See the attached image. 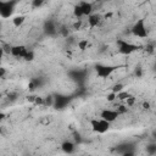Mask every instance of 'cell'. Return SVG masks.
I'll return each instance as SVG.
<instances>
[{
    "mask_svg": "<svg viewBox=\"0 0 156 156\" xmlns=\"http://www.w3.org/2000/svg\"><path fill=\"white\" fill-rule=\"evenodd\" d=\"M90 127H91L93 132H95L98 134H104L108 130L110 123L102 118H93L90 121Z\"/></svg>",
    "mask_w": 156,
    "mask_h": 156,
    "instance_id": "obj_1",
    "label": "cell"
},
{
    "mask_svg": "<svg viewBox=\"0 0 156 156\" xmlns=\"http://www.w3.org/2000/svg\"><path fill=\"white\" fill-rule=\"evenodd\" d=\"M132 33H133V35H135L138 38H146L147 37V29H146V26H145V21L143 18L138 20L133 24Z\"/></svg>",
    "mask_w": 156,
    "mask_h": 156,
    "instance_id": "obj_2",
    "label": "cell"
},
{
    "mask_svg": "<svg viewBox=\"0 0 156 156\" xmlns=\"http://www.w3.org/2000/svg\"><path fill=\"white\" fill-rule=\"evenodd\" d=\"M117 45H118V51L122 54V55H130L132 52L136 51L139 48L132 43H128L123 39H118L117 40Z\"/></svg>",
    "mask_w": 156,
    "mask_h": 156,
    "instance_id": "obj_3",
    "label": "cell"
},
{
    "mask_svg": "<svg viewBox=\"0 0 156 156\" xmlns=\"http://www.w3.org/2000/svg\"><path fill=\"white\" fill-rule=\"evenodd\" d=\"M115 69H116V67H115V66H110V65L98 63V65L95 66L96 74H98V77H100V78H107V77H110V76L113 73Z\"/></svg>",
    "mask_w": 156,
    "mask_h": 156,
    "instance_id": "obj_4",
    "label": "cell"
},
{
    "mask_svg": "<svg viewBox=\"0 0 156 156\" xmlns=\"http://www.w3.org/2000/svg\"><path fill=\"white\" fill-rule=\"evenodd\" d=\"M16 5L15 1H1L0 2V16L2 18H9L13 12V6Z\"/></svg>",
    "mask_w": 156,
    "mask_h": 156,
    "instance_id": "obj_5",
    "label": "cell"
},
{
    "mask_svg": "<svg viewBox=\"0 0 156 156\" xmlns=\"http://www.w3.org/2000/svg\"><path fill=\"white\" fill-rule=\"evenodd\" d=\"M54 107L56 110H62L67 106V104L69 102V96L67 95H62V94H57V95H54Z\"/></svg>",
    "mask_w": 156,
    "mask_h": 156,
    "instance_id": "obj_6",
    "label": "cell"
},
{
    "mask_svg": "<svg viewBox=\"0 0 156 156\" xmlns=\"http://www.w3.org/2000/svg\"><path fill=\"white\" fill-rule=\"evenodd\" d=\"M119 116V113L117 112V110H110V108H105L100 112V118L107 121L108 123H112L113 121L117 119V117Z\"/></svg>",
    "mask_w": 156,
    "mask_h": 156,
    "instance_id": "obj_7",
    "label": "cell"
},
{
    "mask_svg": "<svg viewBox=\"0 0 156 156\" xmlns=\"http://www.w3.org/2000/svg\"><path fill=\"white\" fill-rule=\"evenodd\" d=\"M27 51H28V49H27L26 46H23V45H13V46L11 48V55L15 56V57H21V58H23V57L26 56Z\"/></svg>",
    "mask_w": 156,
    "mask_h": 156,
    "instance_id": "obj_8",
    "label": "cell"
},
{
    "mask_svg": "<svg viewBox=\"0 0 156 156\" xmlns=\"http://www.w3.org/2000/svg\"><path fill=\"white\" fill-rule=\"evenodd\" d=\"M61 149H62V151H63L65 154L71 155V154L74 152V150H76V145H74V143L66 140V141H63V143L61 144Z\"/></svg>",
    "mask_w": 156,
    "mask_h": 156,
    "instance_id": "obj_9",
    "label": "cell"
},
{
    "mask_svg": "<svg viewBox=\"0 0 156 156\" xmlns=\"http://www.w3.org/2000/svg\"><path fill=\"white\" fill-rule=\"evenodd\" d=\"M79 6L83 11V15L89 17L90 15H93V5L90 2H87V1H80L79 2Z\"/></svg>",
    "mask_w": 156,
    "mask_h": 156,
    "instance_id": "obj_10",
    "label": "cell"
},
{
    "mask_svg": "<svg viewBox=\"0 0 156 156\" xmlns=\"http://www.w3.org/2000/svg\"><path fill=\"white\" fill-rule=\"evenodd\" d=\"M44 32L48 34V35H54L56 33V27H55V23L52 21H46L44 23Z\"/></svg>",
    "mask_w": 156,
    "mask_h": 156,
    "instance_id": "obj_11",
    "label": "cell"
},
{
    "mask_svg": "<svg viewBox=\"0 0 156 156\" xmlns=\"http://www.w3.org/2000/svg\"><path fill=\"white\" fill-rule=\"evenodd\" d=\"M130 150H134V144L133 143H123V144H121L116 147V151L121 152V155L123 152H127V151H130Z\"/></svg>",
    "mask_w": 156,
    "mask_h": 156,
    "instance_id": "obj_12",
    "label": "cell"
},
{
    "mask_svg": "<svg viewBox=\"0 0 156 156\" xmlns=\"http://www.w3.org/2000/svg\"><path fill=\"white\" fill-rule=\"evenodd\" d=\"M100 21H101V16L98 13H93L88 17V23L90 27H96L100 23Z\"/></svg>",
    "mask_w": 156,
    "mask_h": 156,
    "instance_id": "obj_13",
    "label": "cell"
},
{
    "mask_svg": "<svg viewBox=\"0 0 156 156\" xmlns=\"http://www.w3.org/2000/svg\"><path fill=\"white\" fill-rule=\"evenodd\" d=\"M24 21H26V17L23 15H17V16H15L12 18V24L15 27H21L24 23Z\"/></svg>",
    "mask_w": 156,
    "mask_h": 156,
    "instance_id": "obj_14",
    "label": "cell"
},
{
    "mask_svg": "<svg viewBox=\"0 0 156 156\" xmlns=\"http://www.w3.org/2000/svg\"><path fill=\"white\" fill-rule=\"evenodd\" d=\"M84 74H85L84 71H73L71 73L72 79H74V80H80L82 78H84Z\"/></svg>",
    "mask_w": 156,
    "mask_h": 156,
    "instance_id": "obj_15",
    "label": "cell"
},
{
    "mask_svg": "<svg viewBox=\"0 0 156 156\" xmlns=\"http://www.w3.org/2000/svg\"><path fill=\"white\" fill-rule=\"evenodd\" d=\"M130 96H132V95H130V93L124 91V90L117 94V99H118V100H121V101H127V100H128Z\"/></svg>",
    "mask_w": 156,
    "mask_h": 156,
    "instance_id": "obj_16",
    "label": "cell"
},
{
    "mask_svg": "<svg viewBox=\"0 0 156 156\" xmlns=\"http://www.w3.org/2000/svg\"><path fill=\"white\" fill-rule=\"evenodd\" d=\"M146 152L149 155H156V141L150 143L149 145H146Z\"/></svg>",
    "mask_w": 156,
    "mask_h": 156,
    "instance_id": "obj_17",
    "label": "cell"
},
{
    "mask_svg": "<svg viewBox=\"0 0 156 156\" xmlns=\"http://www.w3.org/2000/svg\"><path fill=\"white\" fill-rule=\"evenodd\" d=\"M73 15H74L78 20L84 16V15H83V11H82V9H80V6H79V4H77V5L73 7Z\"/></svg>",
    "mask_w": 156,
    "mask_h": 156,
    "instance_id": "obj_18",
    "label": "cell"
},
{
    "mask_svg": "<svg viewBox=\"0 0 156 156\" xmlns=\"http://www.w3.org/2000/svg\"><path fill=\"white\" fill-rule=\"evenodd\" d=\"M88 46H89V43H88L87 39H82V40L78 41V49H79V50L84 51V50L88 49Z\"/></svg>",
    "mask_w": 156,
    "mask_h": 156,
    "instance_id": "obj_19",
    "label": "cell"
},
{
    "mask_svg": "<svg viewBox=\"0 0 156 156\" xmlns=\"http://www.w3.org/2000/svg\"><path fill=\"white\" fill-rule=\"evenodd\" d=\"M111 91L115 93V94H118V93L123 91V84H122V83H117V84H115V85L112 87Z\"/></svg>",
    "mask_w": 156,
    "mask_h": 156,
    "instance_id": "obj_20",
    "label": "cell"
},
{
    "mask_svg": "<svg viewBox=\"0 0 156 156\" xmlns=\"http://www.w3.org/2000/svg\"><path fill=\"white\" fill-rule=\"evenodd\" d=\"M23 60H24V61H28V62L33 61V60H34V51H33V50H28L27 54H26V56L23 57Z\"/></svg>",
    "mask_w": 156,
    "mask_h": 156,
    "instance_id": "obj_21",
    "label": "cell"
},
{
    "mask_svg": "<svg viewBox=\"0 0 156 156\" xmlns=\"http://www.w3.org/2000/svg\"><path fill=\"white\" fill-rule=\"evenodd\" d=\"M54 101H55L54 95H48L45 98V105L46 106H54Z\"/></svg>",
    "mask_w": 156,
    "mask_h": 156,
    "instance_id": "obj_22",
    "label": "cell"
},
{
    "mask_svg": "<svg viewBox=\"0 0 156 156\" xmlns=\"http://www.w3.org/2000/svg\"><path fill=\"white\" fill-rule=\"evenodd\" d=\"M106 99H107V101H108V102H112L115 99H117V94H115V93H112V91H111L110 94H107V95H106Z\"/></svg>",
    "mask_w": 156,
    "mask_h": 156,
    "instance_id": "obj_23",
    "label": "cell"
},
{
    "mask_svg": "<svg viewBox=\"0 0 156 156\" xmlns=\"http://www.w3.org/2000/svg\"><path fill=\"white\" fill-rule=\"evenodd\" d=\"M34 104H37V105H45V98L35 96V101H34Z\"/></svg>",
    "mask_w": 156,
    "mask_h": 156,
    "instance_id": "obj_24",
    "label": "cell"
},
{
    "mask_svg": "<svg viewBox=\"0 0 156 156\" xmlns=\"http://www.w3.org/2000/svg\"><path fill=\"white\" fill-rule=\"evenodd\" d=\"M73 28L77 29V30L80 29V28H82V20H77V21L73 23Z\"/></svg>",
    "mask_w": 156,
    "mask_h": 156,
    "instance_id": "obj_25",
    "label": "cell"
},
{
    "mask_svg": "<svg viewBox=\"0 0 156 156\" xmlns=\"http://www.w3.org/2000/svg\"><path fill=\"white\" fill-rule=\"evenodd\" d=\"M134 74H135L136 77H141V74H143V69H141L140 66L135 67V69H134Z\"/></svg>",
    "mask_w": 156,
    "mask_h": 156,
    "instance_id": "obj_26",
    "label": "cell"
},
{
    "mask_svg": "<svg viewBox=\"0 0 156 156\" xmlns=\"http://www.w3.org/2000/svg\"><path fill=\"white\" fill-rule=\"evenodd\" d=\"M43 5V1L41 0H33L32 1V6L33 7H40Z\"/></svg>",
    "mask_w": 156,
    "mask_h": 156,
    "instance_id": "obj_27",
    "label": "cell"
},
{
    "mask_svg": "<svg viewBox=\"0 0 156 156\" xmlns=\"http://www.w3.org/2000/svg\"><path fill=\"white\" fill-rule=\"evenodd\" d=\"M117 112L121 115V113H124V112H127V106H124V105H121V106H118V108H117Z\"/></svg>",
    "mask_w": 156,
    "mask_h": 156,
    "instance_id": "obj_28",
    "label": "cell"
},
{
    "mask_svg": "<svg viewBox=\"0 0 156 156\" xmlns=\"http://www.w3.org/2000/svg\"><path fill=\"white\" fill-rule=\"evenodd\" d=\"M126 102H127V106H132V105H134V102H135V98H134V96H130Z\"/></svg>",
    "mask_w": 156,
    "mask_h": 156,
    "instance_id": "obj_29",
    "label": "cell"
},
{
    "mask_svg": "<svg viewBox=\"0 0 156 156\" xmlns=\"http://www.w3.org/2000/svg\"><path fill=\"white\" fill-rule=\"evenodd\" d=\"M121 156H135L134 154V150H130V151H127V152H123Z\"/></svg>",
    "mask_w": 156,
    "mask_h": 156,
    "instance_id": "obj_30",
    "label": "cell"
},
{
    "mask_svg": "<svg viewBox=\"0 0 156 156\" xmlns=\"http://www.w3.org/2000/svg\"><path fill=\"white\" fill-rule=\"evenodd\" d=\"M151 138H152V140H154V141H156V128L151 132Z\"/></svg>",
    "mask_w": 156,
    "mask_h": 156,
    "instance_id": "obj_31",
    "label": "cell"
},
{
    "mask_svg": "<svg viewBox=\"0 0 156 156\" xmlns=\"http://www.w3.org/2000/svg\"><path fill=\"white\" fill-rule=\"evenodd\" d=\"M143 107H144V108H150V104H149V102H144V104H143Z\"/></svg>",
    "mask_w": 156,
    "mask_h": 156,
    "instance_id": "obj_32",
    "label": "cell"
},
{
    "mask_svg": "<svg viewBox=\"0 0 156 156\" xmlns=\"http://www.w3.org/2000/svg\"><path fill=\"white\" fill-rule=\"evenodd\" d=\"M4 76H5V68H1V73H0V77H1V78H4Z\"/></svg>",
    "mask_w": 156,
    "mask_h": 156,
    "instance_id": "obj_33",
    "label": "cell"
},
{
    "mask_svg": "<svg viewBox=\"0 0 156 156\" xmlns=\"http://www.w3.org/2000/svg\"><path fill=\"white\" fill-rule=\"evenodd\" d=\"M155 69H156V66H155Z\"/></svg>",
    "mask_w": 156,
    "mask_h": 156,
    "instance_id": "obj_34",
    "label": "cell"
}]
</instances>
